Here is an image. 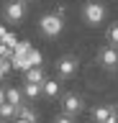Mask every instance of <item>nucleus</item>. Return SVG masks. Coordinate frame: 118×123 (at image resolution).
<instances>
[{"label": "nucleus", "instance_id": "6ab92c4d", "mask_svg": "<svg viewBox=\"0 0 118 123\" xmlns=\"http://www.w3.org/2000/svg\"><path fill=\"white\" fill-rule=\"evenodd\" d=\"M10 54H13V49H10V46H5L3 41H0V56H5V59H10Z\"/></svg>", "mask_w": 118, "mask_h": 123}, {"label": "nucleus", "instance_id": "423d86ee", "mask_svg": "<svg viewBox=\"0 0 118 123\" xmlns=\"http://www.w3.org/2000/svg\"><path fill=\"white\" fill-rule=\"evenodd\" d=\"M62 108H64V113H69V115H77L80 110H82V98L80 95H75V92H67L62 100Z\"/></svg>", "mask_w": 118, "mask_h": 123}, {"label": "nucleus", "instance_id": "1a4fd4ad", "mask_svg": "<svg viewBox=\"0 0 118 123\" xmlns=\"http://www.w3.org/2000/svg\"><path fill=\"white\" fill-rule=\"evenodd\" d=\"M23 98H28V100H36L41 95V82H23Z\"/></svg>", "mask_w": 118, "mask_h": 123}, {"label": "nucleus", "instance_id": "dca6fc26", "mask_svg": "<svg viewBox=\"0 0 118 123\" xmlns=\"http://www.w3.org/2000/svg\"><path fill=\"white\" fill-rule=\"evenodd\" d=\"M26 59H28V64H31V67H33V64H41V51H36V49L31 46V49H28V54H26Z\"/></svg>", "mask_w": 118, "mask_h": 123}, {"label": "nucleus", "instance_id": "9b49d317", "mask_svg": "<svg viewBox=\"0 0 118 123\" xmlns=\"http://www.w3.org/2000/svg\"><path fill=\"white\" fill-rule=\"evenodd\" d=\"M5 100L13 103V105H21V103H23V92L18 90V87H8V90H5Z\"/></svg>", "mask_w": 118, "mask_h": 123}, {"label": "nucleus", "instance_id": "2eb2a0df", "mask_svg": "<svg viewBox=\"0 0 118 123\" xmlns=\"http://www.w3.org/2000/svg\"><path fill=\"white\" fill-rule=\"evenodd\" d=\"M10 59H5V56H0V82H3V80H5V77H8V72H10Z\"/></svg>", "mask_w": 118, "mask_h": 123}, {"label": "nucleus", "instance_id": "6e6552de", "mask_svg": "<svg viewBox=\"0 0 118 123\" xmlns=\"http://www.w3.org/2000/svg\"><path fill=\"white\" fill-rule=\"evenodd\" d=\"M23 77H26V82H44V69H41V64H33V67L23 69Z\"/></svg>", "mask_w": 118, "mask_h": 123}, {"label": "nucleus", "instance_id": "4468645a", "mask_svg": "<svg viewBox=\"0 0 118 123\" xmlns=\"http://www.w3.org/2000/svg\"><path fill=\"white\" fill-rule=\"evenodd\" d=\"M28 49H31V44H28V41H16V46H13V54H18V56H26V54H28Z\"/></svg>", "mask_w": 118, "mask_h": 123}, {"label": "nucleus", "instance_id": "f03ea898", "mask_svg": "<svg viewBox=\"0 0 118 123\" xmlns=\"http://www.w3.org/2000/svg\"><path fill=\"white\" fill-rule=\"evenodd\" d=\"M82 18H85L87 26H98V23L105 21V5L103 3H87L82 8Z\"/></svg>", "mask_w": 118, "mask_h": 123}, {"label": "nucleus", "instance_id": "4be33fe9", "mask_svg": "<svg viewBox=\"0 0 118 123\" xmlns=\"http://www.w3.org/2000/svg\"><path fill=\"white\" fill-rule=\"evenodd\" d=\"M3 33H5V26H3V23H0V36H3Z\"/></svg>", "mask_w": 118, "mask_h": 123}, {"label": "nucleus", "instance_id": "f8f14e48", "mask_svg": "<svg viewBox=\"0 0 118 123\" xmlns=\"http://www.w3.org/2000/svg\"><path fill=\"white\" fill-rule=\"evenodd\" d=\"M93 118H95V121H103V123H110V105L95 108V110H93Z\"/></svg>", "mask_w": 118, "mask_h": 123}, {"label": "nucleus", "instance_id": "0eeeda50", "mask_svg": "<svg viewBox=\"0 0 118 123\" xmlns=\"http://www.w3.org/2000/svg\"><path fill=\"white\" fill-rule=\"evenodd\" d=\"M59 90H62V87H59L56 80H46V77H44V82H41V95H46V98H56Z\"/></svg>", "mask_w": 118, "mask_h": 123}, {"label": "nucleus", "instance_id": "a211bd4d", "mask_svg": "<svg viewBox=\"0 0 118 123\" xmlns=\"http://www.w3.org/2000/svg\"><path fill=\"white\" fill-rule=\"evenodd\" d=\"M108 41H110L113 46H118V23L108 28Z\"/></svg>", "mask_w": 118, "mask_h": 123}, {"label": "nucleus", "instance_id": "f257e3e1", "mask_svg": "<svg viewBox=\"0 0 118 123\" xmlns=\"http://www.w3.org/2000/svg\"><path fill=\"white\" fill-rule=\"evenodd\" d=\"M62 28H64V18H62L59 13H46V15H41L39 31H41L46 38H56L59 33H62Z\"/></svg>", "mask_w": 118, "mask_h": 123}, {"label": "nucleus", "instance_id": "7ed1b4c3", "mask_svg": "<svg viewBox=\"0 0 118 123\" xmlns=\"http://www.w3.org/2000/svg\"><path fill=\"white\" fill-rule=\"evenodd\" d=\"M3 15H5L8 23H21L26 18V0H10V3H5Z\"/></svg>", "mask_w": 118, "mask_h": 123}, {"label": "nucleus", "instance_id": "39448f33", "mask_svg": "<svg viewBox=\"0 0 118 123\" xmlns=\"http://www.w3.org/2000/svg\"><path fill=\"white\" fill-rule=\"evenodd\" d=\"M98 59H100V64L105 69H116L118 67V46H105V49H100Z\"/></svg>", "mask_w": 118, "mask_h": 123}, {"label": "nucleus", "instance_id": "aec40b11", "mask_svg": "<svg viewBox=\"0 0 118 123\" xmlns=\"http://www.w3.org/2000/svg\"><path fill=\"white\" fill-rule=\"evenodd\" d=\"M56 121H59V123H69V121H75V115H69V113H62V115H56Z\"/></svg>", "mask_w": 118, "mask_h": 123}, {"label": "nucleus", "instance_id": "f3484780", "mask_svg": "<svg viewBox=\"0 0 118 123\" xmlns=\"http://www.w3.org/2000/svg\"><path fill=\"white\" fill-rule=\"evenodd\" d=\"M0 41H3V44L5 46H10V49H13V46H16V33H10V31H5V33H3V36H0Z\"/></svg>", "mask_w": 118, "mask_h": 123}, {"label": "nucleus", "instance_id": "5701e85b", "mask_svg": "<svg viewBox=\"0 0 118 123\" xmlns=\"http://www.w3.org/2000/svg\"><path fill=\"white\" fill-rule=\"evenodd\" d=\"M26 3H28V0H26Z\"/></svg>", "mask_w": 118, "mask_h": 123}, {"label": "nucleus", "instance_id": "20e7f679", "mask_svg": "<svg viewBox=\"0 0 118 123\" xmlns=\"http://www.w3.org/2000/svg\"><path fill=\"white\" fill-rule=\"evenodd\" d=\"M77 67H80V62L75 56H62V59L56 62V74L62 77V80H69V77L77 74Z\"/></svg>", "mask_w": 118, "mask_h": 123}, {"label": "nucleus", "instance_id": "9d476101", "mask_svg": "<svg viewBox=\"0 0 118 123\" xmlns=\"http://www.w3.org/2000/svg\"><path fill=\"white\" fill-rule=\"evenodd\" d=\"M16 118H18V121H36L39 115H36V110L23 108V103H21V105H18V110H16Z\"/></svg>", "mask_w": 118, "mask_h": 123}, {"label": "nucleus", "instance_id": "ddd939ff", "mask_svg": "<svg viewBox=\"0 0 118 123\" xmlns=\"http://www.w3.org/2000/svg\"><path fill=\"white\" fill-rule=\"evenodd\" d=\"M16 110H18V105H13V103H3L0 105V118H16Z\"/></svg>", "mask_w": 118, "mask_h": 123}, {"label": "nucleus", "instance_id": "412c9836", "mask_svg": "<svg viewBox=\"0 0 118 123\" xmlns=\"http://www.w3.org/2000/svg\"><path fill=\"white\" fill-rule=\"evenodd\" d=\"M5 103V90H0V105Z\"/></svg>", "mask_w": 118, "mask_h": 123}]
</instances>
